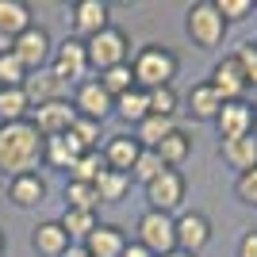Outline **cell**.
<instances>
[{
    "mask_svg": "<svg viewBox=\"0 0 257 257\" xmlns=\"http://www.w3.org/2000/svg\"><path fill=\"white\" fill-rule=\"evenodd\" d=\"M43 165V135L35 131L31 119L20 123H0V173L20 177V173H39Z\"/></svg>",
    "mask_w": 257,
    "mask_h": 257,
    "instance_id": "6da1fadb",
    "label": "cell"
},
{
    "mask_svg": "<svg viewBox=\"0 0 257 257\" xmlns=\"http://www.w3.org/2000/svg\"><path fill=\"white\" fill-rule=\"evenodd\" d=\"M131 73H135V85L142 92H154V88H169L173 77L181 73V58L161 43H146L131 54Z\"/></svg>",
    "mask_w": 257,
    "mask_h": 257,
    "instance_id": "7a4b0ae2",
    "label": "cell"
},
{
    "mask_svg": "<svg viewBox=\"0 0 257 257\" xmlns=\"http://www.w3.org/2000/svg\"><path fill=\"white\" fill-rule=\"evenodd\" d=\"M226 31H230V23L219 16L215 0H196V4H188V12H184V35H188V43H192L196 50L223 46Z\"/></svg>",
    "mask_w": 257,
    "mask_h": 257,
    "instance_id": "3957f363",
    "label": "cell"
},
{
    "mask_svg": "<svg viewBox=\"0 0 257 257\" xmlns=\"http://www.w3.org/2000/svg\"><path fill=\"white\" fill-rule=\"evenodd\" d=\"M50 73L62 81V85H81L88 81L92 65H88V46L73 35H65L62 43H54V54H50Z\"/></svg>",
    "mask_w": 257,
    "mask_h": 257,
    "instance_id": "277c9868",
    "label": "cell"
},
{
    "mask_svg": "<svg viewBox=\"0 0 257 257\" xmlns=\"http://www.w3.org/2000/svg\"><path fill=\"white\" fill-rule=\"evenodd\" d=\"M88 65L96 69V73H104V69H111V65H127L131 62V35L123 31V27H104L100 35H92L88 39Z\"/></svg>",
    "mask_w": 257,
    "mask_h": 257,
    "instance_id": "5b68a950",
    "label": "cell"
},
{
    "mask_svg": "<svg viewBox=\"0 0 257 257\" xmlns=\"http://www.w3.org/2000/svg\"><path fill=\"white\" fill-rule=\"evenodd\" d=\"M135 230H139V246H146L154 257H165L177 249V215H165V211H146L139 215V223H135Z\"/></svg>",
    "mask_w": 257,
    "mask_h": 257,
    "instance_id": "8992f818",
    "label": "cell"
},
{
    "mask_svg": "<svg viewBox=\"0 0 257 257\" xmlns=\"http://www.w3.org/2000/svg\"><path fill=\"white\" fill-rule=\"evenodd\" d=\"M146 207L150 211H165V215H177L188 200V177L181 169H161V177H154L146 188Z\"/></svg>",
    "mask_w": 257,
    "mask_h": 257,
    "instance_id": "52a82bcc",
    "label": "cell"
},
{
    "mask_svg": "<svg viewBox=\"0 0 257 257\" xmlns=\"http://www.w3.org/2000/svg\"><path fill=\"white\" fill-rule=\"evenodd\" d=\"M8 50L16 54L23 65H27V73H39V69H46V65H50L54 39H50V31H46L43 23H31L23 35H16V39H12Z\"/></svg>",
    "mask_w": 257,
    "mask_h": 257,
    "instance_id": "ba28073f",
    "label": "cell"
},
{
    "mask_svg": "<svg viewBox=\"0 0 257 257\" xmlns=\"http://www.w3.org/2000/svg\"><path fill=\"white\" fill-rule=\"evenodd\" d=\"M111 27V4L107 0H73L69 4V35L88 43L92 35Z\"/></svg>",
    "mask_w": 257,
    "mask_h": 257,
    "instance_id": "9c48e42d",
    "label": "cell"
},
{
    "mask_svg": "<svg viewBox=\"0 0 257 257\" xmlns=\"http://www.w3.org/2000/svg\"><path fill=\"white\" fill-rule=\"evenodd\" d=\"M215 131H219V139H223V142L257 135L253 104H249V100H230V104H223V107H219V115H215Z\"/></svg>",
    "mask_w": 257,
    "mask_h": 257,
    "instance_id": "30bf717a",
    "label": "cell"
},
{
    "mask_svg": "<svg viewBox=\"0 0 257 257\" xmlns=\"http://www.w3.org/2000/svg\"><path fill=\"white\" fill-rule=\"evenodd\" d=\"M207 85L223 96V104H230V100H246L249 96V81L246 73H242V65H238L234 54H226L223 62L211 65V77H207Z\"/></svg>",
    "mask_w": 257,
    "mask_h": 257,
    "instance_id": "8fae6325",
    "label": "cell"
},
{
    "mask_svg": "<svg viewBox=\"0 0 257 257\" xmlns=\"http://www.w3.org/2000/svg\"><path fill=\"white\" fill-rule=\"evenodd\" d=\"M35 123V131L43 135V139H54V135H65V131L73 127V119H77V111H73V100H50V104H39V107H31V115H27Z\"/></svg>",
    "mask_w": 257,
    "mask_h": 257,
    "instance_id": "7c38bea8",
    "label": "cell"
},
{
    "mask_svg": "<svg viewBox=\"0 0 257 257\" xmlns=\"http://www.w3.org/2000/svg\"><path fill=\"white\" fill-rule=\"evenodd\" d=\"M73 111H77L81 119H96V123H104V119L115 111V100L100 88L96 77H88V81H81V85H77V92H73Z\"/></svg>",
    "mask_w": 257,
    "mask_h": 257,
    "instance_id": "4fadbf2b",
    "label": "cell"
},
{
    "mask_svg": "<svg viewBox=\"0 0 257 257\" xmlns=\"http://www.w3.org/2000/svg\"><path fill=\"white\" fill-rule=\"evenodd\" d=\"M211 242V219L204 211H181L177 215V249L184 253H196Z\"/></svg>",
    "mask_w": 257,
    "mask_h": 257,
    "instance_id": "5bb4252c",
    "label": "cell"
},
{
    "mask_svg": "<svg viewBox=\"0 0 257 257\" xmlns=\"http://www.w3.org/2000/svg\"><path fill=\"white\" fill-rule=\"evenodd\" d=\"M100 154H104V165L107 169H115V173H127L135 169V161H139L142 146L135 135H127V131H119V135H107L104 142H100Z\"/></svg>",
    "mask_w": 257,
    "mask_h": 257,
    "instance_id": "9a60e30c",
    "label": "cell"
},
{
    "mask_svg": "<svg viewBox=\"0 0 257 257\" xmlns=\"http://www.w3.org/2000/svg\"><path fill=\"white\" fill-rule=\"evenodd\" d=\"M46 196H50V184H46L43 173H20V177L8 181V200L20 211H31V207L46 204Z\"/></svg>",
    "mask_w": 257,
    "mask_h": 257,
    "instance_id": "2e32d148",
    "label": "cell"
},
{
    "mask_svg": "<svg viewBox=\"0 0 257 257\" xmlns=\"http://www.w3.org/2000/svg\"><path fill=\"white\" fill-rule=\"evenodd\" d=\"M127 242H131V238H127V230H123L119 223H100L81 246H85L88 257H123Z\"/></svg>",
    "mask_w": 257,
    "mask_h": 257,
    "instance_id": "e0dca14e",
    "label": "cell"
},
{
    "mask_svg": "<svg viewBox=\"0 0 257 257\" xmlns=\"http://www.w3.org/2000/svg\"><path fill=\"white\" fill-rule=\"evenodd\" d=\"M81 142L65 131V135H54V139H43V165H50V169L58 173H69L77 165V158H81Z\"/></svg>",
    "mask_w": 257,
    "mask_h": 257,
    "instance_id": "ac0fdd59",
    "label": "cell"
},
{
    "mask_svg": "<svg viewBox=\"0 0 257 257\" xmlns=\"http://www.w3.org/2000/svg\"><path fill=\"white\" fill-rule=\"evenodd\" d=\"M73 246V238L62 230V223L58 219H43V223H35L31 230V249L43 257H62L65 249Z\"/></svg>",
    "mask_w": 257,
    "mask_h": 257,
    "instance_id": "d6986e66",
    "label": "cell"
},
{
    "mask_svg": "<svg viewBox=\"0 0 257 257\" xmlns=\"http://www.w3.org/2000/svg\"><path fill=\"white\" fill-rule=\"evenodd\" d=\"M35 23V12L27 0H0V39L12 43L16 35H23Z\"/></svg>",
    "mask_w": 257,
    "mask_h": 257,
    "instance_id": "ffe728a7",
    "label": "cell"
},
{
    "mask_svg": "<svg viewBox=\"0 0 257 257\" xmlns=\"http://www.w3.org/2000/svg\"><path fill=\"white\" fill-rule=\"evenodd\" d=\"M219 107H223V96H219L207 81H200V85L188 88V115H192L196 123H215Z\"/></svg>",
    "mask_w": 257,
    "mask_h": 257,
    "instance_id": "44dd1931",
    "label": "cell"
},
{
    "mask_svg": "<svg viewBox=\"0 0 257 257\" xmlns=\"http://www.w3.org/2000/svg\"><path fill=\"white\" fill-rule=\"evenodd\" d=\"M219 154L230 169L238 173H249L257 169V135H246V139H230V142H219Z\"/></svg>",
    "mask_w": 257,
    "mask_h": 257,
    "instance_id": "7402d4cb",
    "label": "cell"
},
{
    "mask_svg": "<svg viewBox=\"0 0 257 257\" xmlns=\"http://www.w3.org/2000/svg\"><path fill=\"white\" fill-rule=\"evenodd\" d=\"M154 154L161 158V165H165V169H181L184 161L192 158V135H188L184 127H177L169 139L158 142V150H154Z\"/></svg>",
    "mask_w": 257,
    "mask_h": 257,
    "instance_id": "603a6c76",
    "label": "cell"
},
{
    "mask_svg": "<svg viewBox=\"0 0 257 257\" xmlns=\"http://www.w3.org/2000/svg\"><path fill=\"white\" fill-rule=\"evenodd\" d=\"M62 88H65V85L50 73V69H39V73H31L27 81H23V92H27L31 107L50 104V100H62Z\"/></svg>",
    "mask_w": 257,
    "mask_h": 257,
    "instance_id": "cb8c5ba5",
    "label": "cell"
},
{
    "mask_svg": "<svg viewBox=\"0 0 257 257\" xmlns=\"http://www.w3.org/2000/svg\"><path fill=\"white\" fill-rule=\"evenodd\" d=\"M111 115H119L127 127H139L142 119L150 115V96H146L142 88H131V92L115 96V111H111Z\"/></svg>",
    "mask_w": 257,
    "mask_h": 257,
    "instance_id": "d4e9b609",
    "label": "cell"
},
{
    "mask_svg": "<svg viewBox=\"0 0 257 257\" xmlns=\"http://www.w3.org/2000/svg\"><path fill=\"white\" fill-rule=\"evenodd\" d=\"M131 177L127 173H115V169H104L100 173V181L92 184V188H96V200L100 204H123V200H127V192H131Z\"/></svg>",
    "mask_w": 257,
    "mask_h": 257,
    "instance_id": "484cf974",
    "label": "cell"
},
{
    "mask_svg": "<svg viewBox=\"0 0 257 257\" xmlns=\"http://www.w3.org/2000/svg\"><path fill=\"white\" fill-rule=\"evenodd\" d=\"M173 131H177V119H161V115H146L135 127V139H139L142 150H158V142L161 139H169Z\"/></svg>",
    "mask_w": 257,
    "mask_h": 257,
    "instance_id": "4316f807",
    "label": "cell"
},
{
    "mask_svg": "<svg viewBox=\"0 0 257 257\" xmlns=\"http://www.w3.org/2000/svg\"><path fill=\"white\" fill-rule=\"evenodd\" d=\"M58 223H62V230L73 238V242H85V238L100 226V215L96 211H81V207H65Z\"/></svg>",
    "mask_w": 257,
    "mask_h": 257,
    "instance_id": "83f0119b",
    "label": "cell"
},
{
    "mask_svg": "<svg viewBox=\"0 0 257 257\" xmlns=\"http://www.w3.org/2000/svg\"><path fill=\"white\" fill-rule=\"evenodd\" d=\"M31 115V100L23 88H0V123H20Z\"/></svg>",
    "mask_w": 257,
    "mask_h": 257,
    "instance_id": "f1b7e54d",
    "label": "cell"
},
{
    "mask_svg": "<svg viewBox=\"0 0 257 257\" xmlns=\"http://www.w3.org/2000/svg\"><path fill=\"white\" fill-rule=\"evenodd\" d=\"M96 81H100V88H104L111 100L123 96V92H131V88H139V85H135V73H131V62H127V65H111V69H104Z\"/></svg>",
    "mask_w": 257,
    "mask_h": 257,
    "instance_id": "f546056e",
    "label": "cell"
},
{
    "mask_svg": "<svg viewBox=\"0 0 257 257\" xmlns=\"http://www.w3.org/2000/svg\"><path fill=\"white\" fill-rule=\"evenodd\" d=\"M104 169H107V165H104V154H100V150H88V154L77 158V165L65 173V177H69V181H81V184H96Z\"/></svg>",
    "mask_w": 257,
    "mask_h": 257,
    "instance_id": "4dcf8cb0",
    "label": "cell"
},
{
    "mask_svg": "<svg viewBox=\"0 0 257 257\" xmlns=\"http://www.w3.org/2000/svg\"><path fill=\"white\" fill-rule=\"evenodd\" d=\"M27 77H31V73H27V65L4 46V50H0V88H23Z\"/></svg>",
    "mask_w": 257,
    "mask_h": 257,
    "instance_id": "1f68e13d",
    "label": "cell"
},
{
    "mask_svg": "<svg viewBox=\"0 0 257 257\" xmlns=\"http://www.w3.org/2000/svg\"><path fill=\"white\" fill-rule=\"evenodd\" d=\"M69 135H73L77 142H81V150H100V139H107L104 135V123H96V119H73V127H69Z\"/></svg>",
    "mask_w": 257,
    "mask_h": 257,
    "instance_id": "d6a6232c",
    "label": "cell"
},
{
    "mask_svg": "<svg viewBox=\"0 0 257 257\" xmlns=\"http://www.w3.org/2000/svg\"><path fill=\"white\" fill-rule=\"evenodd\" d=\"M150 96V115H161V119H177V111H181V96H177V88H154V92H146Z\"/></svg>",
    "mask_w": 257,
    "mask_h": 257,
    "instance_id": "836d02e7",
    "label": "cell"
},
{
    "mask_svg": "<svg viewBox=\"0 0 257 257\" xmlns=\"http://www.w3.org/2000/svg\"><path fill=\"white\" fill-rule=\"evenodd\" d=\"M65 207L96 211V207H100V200H96V188H92V184H81V181H65Z\"/></svg>",
    "mask_w": 257,
    "mask_h": 257,
    "instance_id": "e575fe53",
    "label": "cell"
},
{
    "mask_svg": "<svg viewBox=\"0 0 257 257\" xmlns=\"http://www.w3.org/2000/svg\"><path fill=\"white\" fill-rule=\"evenodd\" d=\"M161 169H165V165H161L158 154H154V150H142V154H139V161H135V169H131V181H139L142 188H146L154 177H161Z\"/></svg>",
    "mask_w": 257,
    "mask_h": 257,
    "instance_id": "d590c367",
    "label": "cell"
},
{
    "mask_svg": "<svg viewBox=\"0 0 257 257\" xmlns=\"http://www.w3.org/2000/svg\"><path fill=\"white\" fill-rule=\"evenodd\" d=\"M234 196H238V204H242V207H253V211H257V169L238 173V177H234Z\"/></svg>",
    "mask_w": 257,
    "mask_h": 257,
    "instance_id": "8d00e7d4",
    "label": "cell"
},
{
    "mask_svg": "<svg viewBox=\"0 0 257 257\" xmlns=\"http://www.w3.org/2000/svg\"><path fill=\"white\" fill-rule=\"evenodd\" d=\"M215 8L226 23H242L253 16V0H215Z\"/></svg>",
    "mask_w": 257,
    "mask_h": 257,
    "instance_id": "74e56055",
    "label": "cell"
},
{
    "mask_svg": "<svg viewBox=\"0 0 257 257\" xmlns=\"http://www.w3.org/2000/svg\"><path fill=\"white\" fill-rule=\"evenodd\" d=\"M234 58H238V65H242V73H246L249 88L257 92V46H253V43H242V46L234 50Z\"/></svg>",
    "mask_w": 257,
    "mask_h": 257,
    "instance_id": "f35d334b",
    "label": "cell"
},
{
    "mask_svg": "<svg viewBox=\"0 0 257 257\" xmlns=\"http://www.w3.org/2000/svg\"><path fill=\"white\" fill-rule=\"evenodd\" d=\"M238 257H257V226L242 230V238H238Z\"/></svg>",
    "mask_w": 257,
    "mask_h": 257,
    "instance_id": "ab89813d",
    "label": "cell"
},
{
    "mask_svg": "<svg viewBox=\"0 0 257 257\" xmlns=\"http://www.w3.org/2000/svg\"><path fill=\"white\" fill-rule=\"evenodd\" d=\"M123 257H154L146 246H139V242H127V249H123Z\"/></svg>",
    "mask_w": 257,
    "mask_h": 257,
    "instance_id": "60d3db41",
    "label": "cell"
},
{
    "mask_svg": "<svg viewBox=\"0 0 257 257\" xmlns=\"http://www.w3.org/2000/svg\"><path fill=\"white\" fill-rule=\"evenodd\" d=\"M62 257H88V253H85V246H69Z\"/></svg>",
    "mask_w": 257,
    "mask_h": 257,
    "instance_id": "b9f144b4",
    "label": "cell"
},
{
    "mask_svg": "<svg viewBox=\"0 0 257 257\" xmlns=\"http://www.w3.org/2000/svg\"><path fill=\"white\" fill-rule=\"evenodd\" d=\"M165 257H196V253H184V249H173V253H165Z\"/></svg>",
    "mask_w": 257,
    "mask_h": 257,
    "instance_id": "7bdbcfd3",
    "label": "cell"
},
{
    "mask_svg": "<svg viewBox=\"0 0 257 257\" xmlns=\"http://www.w3.org/2000/svg\"><path fill=\"white\" fill-rule=\"evenodd\" d=\"M4 249H8V242H4V230H0V257H4Z\"/></svg>",
    "mask_w": 257,
    "mask_h": 257,
    "instance_id": "ee69618b",
    "label": "cell"
},
{
    "mask_svg": "<svg viewBox=\"0 0 257 257\" xmlns=\"http://www.w3.org/2000/svg\"><path fill=\"white\" fill-rule=\"evenodd\" d=\"M249 104H253V111H257V92H253V100H249Z\"/></svg>",
    "mask_w": 257,
    "mask_h": 257,
    "instance_id": "f6af8a7d",
    "label": "cell"
},
{
    "mask_svg": "<svg viewBox=\"0 0 257 257\" xmlns=\"http://www.w3.org/2000/svg\"><path fill=\"white\" fill-rule=\"evenodd\" d=\"M253 12H257V0H253Z\"/></svg>",
    "mask_w": 257,
    "mask_h": 257,
    "instance_id": "bcb514c9",
    "label": "cell"
},
{
    "mask_svg": "<svg viewBox=\"0 0 257 257\" xmlns=\"http://www.w3.org/2000/svg\"><path fill=\"white\" fill-rule=\"evenodd\" d=\"M253 46H257V39H253Z\"/></svg>",
    "mask_w": 257,
    "mask_h": 257,
    "instance_id": "7dc6e473",
    "label": "cell"
}]
</instances>
